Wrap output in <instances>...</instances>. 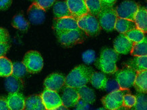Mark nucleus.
Wrapping results in <instances>:
<instances>
[{"label": "nucleus", "instance_id": "nucleus-1", "mask_svg": "<svg viewBox=\"0 0 147 110\" xmlns=\"http://www.w3.org/2000/svg\"><path fill=\"white\" fill-rule=\"evenodd\" d=\"M93 72L94 70L88 66L84 65L77 66L65 77V85L74 88L86 86L90 81Z\"/></svg>", "mask_w": 147, "mask_h": 110}, {"label": "nucleus", "instance_id": "nucleus-2", "mask_svg": "<svg viewBox=\"0 0 147 110\" xmlns=\"http://www.w3.org/2000/svg\"><path fill=\"white\" fill-rule=\"evenodd\" d=\"M119 59V54L114 50L109 48L104 49L100 56L96 62V65L105 73H115L118 70L116 62Z\"/></svg>", "mask_w": 147, "mask_h": 110}, {"label": "nucleus", "instance_id": "nucleus-3", "mask_svg": "<svg viewBox=\"0 0 147 110\" xmlns=\"http://www.w3.org/2000/svg\"><path fill=\"white\" fill-rule=\"evenodd\" d=\"M56 37L59 42L65 47H72L75 45L80 44L84 42L86 38V34L80 29L58 34Z\"/></svg>", "mask_w": 147, "mask_h": 110}, {"label": "nucleus", "instance_id": "nucleus-4", "mask_svg": "<svg viewBox=\"0 0 147 110\" xmlns=\"http://www.w3.org/2000/svg\"><path fill=\"white\" fill-rule=\"evenodd\" d=\"M77 22L79 28L88 35H96L100 31L101 28L97 18L89 13L79 18Z\"/></svg>", "mask_w": 147, "mask_h": 110}, {"label": "nucleus", "instance_id": "nucleus-5", "mask_svg": "<svg viewBox=\"0 0 147 110\" xmlns=\"http://www.w3.org/2000/svg\"><path fill=\"white\" fill-rule=\"evenodd\" d=\"M117 18L116 10L113 7L102 8L100 12L97 16L100 28L107 31H112L115 29V25Z\"/></svg>", "mask_w": 147, "mask_h": 110}, {"label": "nucleus", "instance_id": "nucleus-6", "mask_svg": "<svg viewBox=\"0 0 147 110\" xmlns=\"http://www.w3.org/2000/svg\"><path fill=\"white\" fill-rule=\"evenodd\" d=\"M129 93L128 89L113 91L102 98V103L107 110H115L123 106V97L125 94Z\"/></svg>", "mask_w": 147, "mask_h": 110}, {"label": "nucleus", "instance_id": "nucleus-7", "mask_svg": "<svg viewBox=\"0 0 147 110\" xmlns=\"http://www.w3.org/2000/svg\"><path fill=\"white\" fill-rule=\"evenodd\" d=\"M22 63L27 68V72L36 73L41 71L44 67V60L40 53L35 50H31L24 55Z\"/></svg>", "mask_w": 147, "mask_h": 110}, {"label": "nucleus", "instance_id": "nucleus-8", "mask_svg": "<svg viewBox=\"0 0 147 110\" xmlns=\"http://www.w3.org/2000/svg\"><path fill=\"white\" fill-rule=\"evenodd\" d=\"M137 71L129 66L115 72V78L121 89L126 90L133 86Z\"/></svg>", "mask_w": 147, "mask_h": 110}, {"label": "nucleus", "instance_id": "nucleus-9", "mask_svg": "<svg viewBox=\"0 0 147 110\" xmlns=\"http://www.w3.org/2000/svg\"><path fill=\"white\" fill-rule=\"evenodd\" d=\"M139 7V5L132 0H125L117 7L115 10L118 18L134 21V17Z\"/></svg>", "mask_w": 147, "mask_h": 110}, {"label": "nucleus", "instance_id": "nucleus-10", "mask_svg": "<svg viewBox=\"0 0 147 110\" xmlns=\"http://www.w3.org/2000/svg\"><path fill=\"white\" fill-rule=\"evenodd\" d=\"M54 31L56 35L64 33V32L71 31V30L79 29L77 20L70 17H65V18H55L53 21Z\"/></svg>", "mask_w": 147, "mask_h": 110}, {"label": "nucleus", "instance_id": "nucleus-11", "mask_svg": "<svg viewBox=\"0 0 147 110\" xmlns=\"http://www.w3.org/2000/svg\"><path fill=\"white\" fill-rule=\"evenodd\" d=\"M40 96L46 110L54 109L63 105L61 97L56 91L45 89Z\"/></svg>", "mask_w": 147, "mask_h": 110}, {"label": "nucleus", "instance_id": "nucleus-12", "mask_svg": "<svg viewBox=\"0 0 147 110\" xmlns=\"http://www.w3.org/2000/svg\"><path fill=\"white\" fill-rule=\"evenodd\" d=\"M80 99L77 89L72 87L66 86L63 88L62 94V103L66 107H73L76 105Z\"/></svg>", "mask_w": 147, "mask_h": 110}, {"label": "nucleus", "instance_id": "nucleus-13", "mask_svg": "<svg viewBox=\"0 0 147 110\" xmlns=\"http://www.w3.org/2000/svg\"><path fill=\"white\" fill-rule=\"evenodd\" d=\"M65 83V77L63 74L54 73L48 75L44 80V85L46 89L57 92L60 90Z\"/></svg>", "mask_w": 147, "mask_h": 110}, {"label": "nucleus", "instance_id": "nucleus-14", "mask_svg": "<svg viewBox=\"0 0 147 110\" xmlns=\"http://www.w3.org/2000/svg\"><path fill=\"white\" fill-rule=\"evenodd\" d=\"M133 45L134 43L126 37L125 34L121 33L114 41V50L118 54H129L132 49Z\"/></svg>", "mask_w": 147, "mask_h": 110}, {"label": "nucleus", "instance_id": "nucleus-15", "mask_svg": "<svg viewBox=\"0 0 147 110\" xmlns=\"http://www.w3.org/2000/svg\"><path fill=\"white\" fill-rule=\"evenodd\" d=\"M65 1L77 20L88 13L85 0H66Z\"/></svg>", "mask_w": 147, "mask_h": 110}, {"label": "nucleus", "instance_id": "nucleus-16", "mask_svg": "<svg viewBox=\"0 0 147 110\" xmlns=\"http://www.w3.org/2000/svg\"><path fill=\"white\" fill-rule=\"evenodd\" d=\"M29 21L33 24H39L44 22L46 18V10L35 3H32L27 12Z\"/></svg>", "mask_w": 147, "mask_h": 110}, {"label": "nucleus", "instance_id": "nucleus-17", "mask_svg": "<svg viewBox=\"0 0 147 110\" xmlns=\"http://www.w3.org/2000/svg\"><path fill=\"white\" fill-rule=\"evenodd\" d=\"M6 99L7 105L10 110H23L25 103V98L22 93H10Z\"/></svg>", "mask_w": 147, "mask_h": 110}, {"label": "nucleus", "instance_id": "nucleus-18", "mask_svg": "<svg viewBox=\"0 0 147 110\" xmlns=\"http://www.w3.org/2000/svg\"><path fill=\"white\" fill-rule=\"evenodd\" d=\"M23 110H46L43 103L41 96L33 94L25 98V103Z\"/></svg>", "mask_w": 147, "mask_h": 110}, {"label": "nucleus", "instance_id": "nucleus-19", "mask_svg": "<svg viewBox=\"0 0 147 110\" xmlns=\"http://www.w3.org/2000/svg\"><path fill=\"white\" fill-rule=\"evenodd\" d=\"M53 12L54 16L56 18H65V17H70V18H75L74 16L69 10L66 1H59L56 2L53 7Z\"/></svg>", "mask_w": 147, "mask_h": 110}, {"label": "nucleus", "instance_id": "nucleus-20", "mask_svg": "<svg viewBox=\"0 0 147 110\" xmlns=\"http://www.w3.org/2000/svg\"><path fill=\"white\" fill-rule=\"evenodd\" d=\"M23 81L18 77L13 76L12 75L6 77L5 80V88L10 93L18 92L23 88Z\"/></svg>", "mask_w": 147, "mask_h": 110}, {"label": "nucleus", "instance_id": "nucleus-21", "mask_svg": "<svg viewBox=\"0 0 147 110\" xmlns=\"http://www.w3.org/2000/svg\"><path fill=\"white\" fill-rule=\"evenodd\" d=\"M134 86L138 92L146 93L147 92V71H138L136 76Z\"/></svg>", "mask_w": 147, "mask_h": 110}, {"label": "nucleus", "instance_id": "nucleus-22", "mask_svg": "<svg viewBox=\"0 0 147 110\" xmlns=\"http://www.w3.org/2000/svg\"><path fill=\"white\" fill-rule=\"evenodd\" d=\"M134 22L138 29L145 33L147 31V11L146 7H140L134 17Z\"/></svg>", "mask_w": 147, "mask_h": 110}, {"label": "nucleus", "instance_id": "nucleus-23", "mask_svg": "<svg viewBox=\"0 0 147 110\" xmlns=\"http://www.w3.org/2000/svg\"><path fill=\"white\" fill-rule=\"evenodd\" d=\"M136 28L137 26L134 21L121 18H117L115 25V29H116L120 33H125L126 32Z\"/></svg>", "mask_w": 147, "mask_h": 110}, {"label": "nucleus", "instance_id": "nucleus-24", "mask_svg": "<svg viewBox=\"0 0 147 110\" xmlns=\"http://www.w3.org/2000/svg\"><path fill=\"white\" fill-rule=\"evenodd\" d=\"M80 95V99L88 104H94L96 101V95L94 90L89 87L84 86L80 88H76Z\"/></svg>", "mask_w": 147, "mask_h": 110}, {"label": "nucleus", "instance_id": "nucleus-25", "mask_svg": "<svg viewBox=\"0 0 147 110\" xmlns=\"http://www.w3.org/2000/svg\"><path fill=\"white\" fill-rule=\"evenodd\" d=\"M108 80L106 75L100 72H93L90 79V82L94 88L105 90L107 81Z\"/></svg>", "mask_w": 147, "mask_h": 110}, {"label": "nucleus", "instance_id": "nucleus-26", "mask_svg": "<svg viewBox=\"0 0 147 110\" xmlns=\"http://www.w3.org/2000/svg\"><path fill=\"white\" fill-rule=\"evenodd\" d=\"M127 66L132 68L136 71H144L147 69V56H135L134 58L127 62Z\"/></svg>", "mask_w": 147, "mask_h": 110}, {"label": "nucleus", "instance_id": "nucleus-27", "mask_svg": "<svg viewBox=\"0 0 147 110\" xmlns=\"http://www.w3.org/2000/svg\"><path fill=\"white\" fill-rule=\"evenodd\" d=\"M130 54L134 56H147V39L146 37L139 42L134 43Z\"/></svg>", "mask_w": 147, "mask_h": 110}, {"label": "nucleus", "instance_id": "nucleus-28", "mask_svg": "<svg viewBox=\"0 0 147 110\" xmlns=\"http://www.w3.org/2000/svg\"><path fill=\"white\" fill-rule=\"evenodd\" d=\"M12 73V62L5 56L0 58V77H8Z\"/></svg>", "mask_w": 147, "mask_h": 110}, {"label": "nucleus", "instance_id": "nucleus-29", "mask_svg": "<svg viewBox=\"0 0 147 110\" xmlns=\"http://www.w3.org/2000/svg\"><path fill=\"white\" fill-rule=\"evenodd\" d=\"M88 13L92 16L97 17L102 10L100 0H85Z\"/></svg>", "mask_w": 147, "mask_h": 110}, {"label": "nucleus", "instance_id": "nucleus-30", "mask_svg": "<svg viewBox=\"0 0 147 110\" xmlns=\"http://www.w3.org/2000/svg\"><path fill=\"white\" fill-rule=\"evenodd\" d=\"M12 25L16 29L21 30V31H26L29 28V23L22 15L18 14L13 18Z\"/></svg>", "mask_w": 147, "mask_h": 110}, {"label": "nucleus", "instance_id": "nucleus-31", "mask_svg": "<svg viewBox=\"0 0 147 110\" xmlns=\"http://www.w3.org/2000/svg\"><path fill=\"white\" fill-rule=\"evenodd\" d=\"M126 35V37L129 39L133 43H137L139 41H142L145 37V33L143 32L142 30L138 29H134L130 31L126 32L124 33Z\"/></svg>", "mask_w": 147, "mask_h": 110}, {"label": "nucleus", "instance_id": "nucleus-32", "mask_svg": "<svg viewBox=\"0 0 147 110\" xmlns=\"http://www.w3.org/2000/svg\"><path fill=\"white\" fill-rule=\"evenodd\" d=\"M27 70L22 62H15L12 63V73L13 76L21 78L27 74Z\"/></svg>", "mask_w": 147, "mask_h": 110}, {"label": "nucleus", "instance_id": "nucleus-33", "mask_svg": "<svg viewBox=\"0 0 147 110\" xmlns=\"http://www.w3.org/2000/svg\"><path fill=\"white\" fill-rule=\"evenodd\" d=\"M136 101L134 106V110H147V98L145 93L138 92L136 94Z\"/></svg>", "mask_w": 147, "mask_h": 110}, {"label": "nucleus", "instance_id": "nucleus-34", "mask_svg": "<svg viewBox=\"0 0 147 110\" xmlns=\"http://www.w3.org/2000/svg\"><path fill=\"white\" fill-rule=\"evenodd\" d=\"M136 101V98L135 95L127 93L123 97V106L128 109H131L134 106Z\"/></svg>", "mask_w": 147, "mask_h": 110}, {"label": "nucleus", "instance_id": "nucleus-35", "mask_svg": "<svg viewBox=\"0 0 147 110\" xmlns=\"http://www.w3.org/2000/svg\"><path fill=\"white\" fill-rule=\"evenodd\" d=\"M82 58L86 64H91L96 60V52L92 50H88L83 53Z\"/></svg>", "mask_w": 147, "mask_h": 110}, {"label": "nucleus", "instance_id": "nucleus-36", "mask_svg": "<svg viewBox=\"0 0 147 110\" xmlns=\"http://www.w3.org/2000/svg\"><path fill=\"white\" fill-rule=\"evenodd\" d=\"M56 0H33V3H35L39 6L42 7L44 10L50 8L55 2Z\"/></svg>", "mask_w": 147, "mask_h": 110}, {"label": "nucleus", "instance_id": "nucleus-37", "mask_svg": "<svg viewBox=\"0 0 147 110\" xmlns=\"http://www.w3.org/2000/svg\"><path fill=\"white\" fill-rule=\"evenodd\" d=\"M120 87L119 86L118 83L115 80H113V79H110V80H107L106 86H105V90L108 91V92H111L113 91L119 90Z\"/></svg>", "mask_w": 147, "mask_h": 110}, {"label": "nucleus", "instance_id": "nucleus-38", "mask_svg": "<svg viewBox=\"0 0 147 110\" xmlns=\"http://www.w3.org/2000/svg\"><path fill=\"white\" fill-rule=\"evenodd\" d=\"M9 41V33L4 28L0 27V43H7Z\"/></svg>", "mask_w": 147, "mask_h": 110}, {"label": "nucleus", "instance_id": "nucleus-39", "mask_svg": "<svg viewBox=\"0 0 147 110\" xmlns=\"http://www.w3.org/2000/svg\"><path fill=\"white\" fill-rule=\"evenodd\" d=\"M10 49L8 43H0V58L4 56L7 51Z\"/></svg>", "mask_w": 147, "mask_h": 110}, {"label": "nucleus", "instance_id": "nucleus-40", "mask_svg": "<svg viewBox=\"0 0 147 110\" xmlns=\"http://www.w3.org/2000/svg\"><path fill=\"white\" fill-rule=\"evenodd\" d=\"M102 8L112 7L117 1V0H100Z\"/></svg>", "mask_w": 147, "mask_h": 110}, {"label": "nucleus", "instance_id": "nucleus-41", "mask_svg": "<svg viewBox=\"0 0 147 110\" xmlns=\"http://www.w3.org/2000/svg\"><path fill=\"white\" fill-rule=\"evenodd\" d=\"M12 0H0V10L8 9L12 4Z\"/></svg>", "mask_w": 147, "mask_h": 110}, {"label": "nucleus", "instance_id": "nucleus-42", "mask_svg": "<svg viewBox=\"0 0 147 110\" xmlns=\"http://www.w3.org/2000/svg\"><path fill=\"white\" fill-rule=\"evenodd\" d=\"M0 110H10L4 98H0Z\"/></svg>", "mask_w": 147, "mask_h": 110}, {"label": "nucleus", "instance_id": "nucleus-43", "mask_svg": "<svg viewBox=\"0 0 147 110\" xmlns=\"http://www.w3.org/2000/svg\"><path fill=\"white\" fill-rule=\"evenodd\" d=\"M52 110H69V108L66 107L65 106H64L63 105H61L58 106V107L55 108V109H52Z\"/></svg>", "mask_w": 147, "mask_h": 110}, {"label": "nucleus", "instance_id": "nucleus-44", "mask_svg": "<svg viewBox=\"0 0 147 110\" xmlns=\"http://www.w3.org/2000/svg\"><path fill=\"white\" fill-rule=\"evenodd\" d=\"M115 110H129V109H128V108H126L125 107H123V106H122L121 107L119 108V109H115Z\"/></svg>", "mask_w": 147, "mask_h": 110}]
</instances>
